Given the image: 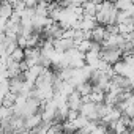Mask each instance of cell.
Wrapping results in <instances>:
<instances>
[{"label":"cell","mask_w":134,"mask_h":134,"mask_svg":"<svg viewBox=\"0 0 134 134\" xmlns=\"http://www.w3.org/2000/svg\"><path fill=\"white\" fill-rule=\"evenodd\" d=\"M88 134H110V131H109V126L107 125H104V123H98Z\"/></svg>","instance_id":"7c38bea8"},{"label":"cell","mask_w":134,"mask_h":134,"mask_svg":"<svg viewBox=\"0 0 134 134\" xmlns=\"http://www.w3.org/2000/svg\"><path fill=\"white\" fill-rule=\"evenodd\" d=\"M66 104H68V107L71 110H79L81 106H82V96L79 95V92L74 88V92L71 95H68V98H66Z\"/></svg>","instance_id":"52a82bcc"},{"label":"cell","mask_w":134,"mask_h":134,"mask_svg":"<svg viewBox=\"0 0 134 134\" xmlns=\"http://www.w3.org/2000/svg\"><path fill=\"white\" fill-rule=\"evenodd\" d=\"M96 25H98V22H96L95 16H82V19L77 22L76 29H79L82 32H92Z\"/></svg>","instance_id":"8992f818"},{"label":"cell","mask_w":134,"mask_h":134,"mask_svg":"<svg viewBox=\"0 0 134 134\" xmlns=\"http://www.w3.org/2000/svg\"><path fill=\"white\" fill-rule=\"evenodd\" d=\"M43 125V118H41V112H36V114H32L29 117L24 118V129H29V131H33L36 129L38 126Z\"/></svg>","instance_id":"277c9868"},{"label":"cell","mask_w":134,"mask_h":134,"mask_svg":"<svg viewBox=\"0 0 134 134\" xmlns=\"http://www.w3.org/2000/svg\"><path fill=\"white\" fill-rule=\"evenodd\" d=\"M114 3L118 11H129L134 5V0H114Z\"/></svg>","instance_id":"30bf717a"},{"label":"cell","mask_w":134,"mask_h":134,"mask_svg":"<svg viewBox=\"0 0 134 134\" xmlns=\"http://www.w3.org/2000/svg\"><path fill=\"white\" fill-rule=\"evenodd\" d=\"M121 58H123V51L120 47H112V49H103L101 51V60H104L109 65H114Z\"/></svg>","instance_id":"3957f363"},{"label":"cell","mask_w":134,"mask_h":134,"mask_svg":"<svg viewBox=\"0 0 134 134\" xmlns=\"http://www.w3.org/2000/svg\"><path fill=\"white\" fill-rule=\"evenodd\" d=\"M76 90L79 92V95H81V96H88V95L92 93V90H93V85H92V82L88 81V82L79 84V85L76 87Z\"/></svg>","instance_id":"8fae6325"},{"label":"cell","mask_w":134,"mask_h":134,"mask_svg":"<svg viewBox=\"0 0 134 134\" xmlns=\"http://www.w3.org/2000/svg\"><path fill=\"white\" fill-rule=\"evenodd\" d=\"M99 104L93 103V101H84L81 109H79V114L87 117L88 120H98L99 121Z\"/></svg>","instance_id":"7a4b0ae2"},{"label":"cell","mask_w":134,"mask_h":134,"mask_svg":"<svg viewBox=\"0 0 134 134\" xmlns=\"http://www.w3.org/2000/svg\"><path fill=\"white\" fill-rule=\"evenodd\" d=\"M107 35V30H106V25H96L92 32H90V40L95 41V43H101Z\"/></svg>","instance_id":"ba28073f"},{"label":"cell","mask_w":134,"mask_h":134,"mask_svg":"<svg viewBox=\"0 0 134 134\" xmlns=\"http://www.w3.org/2000/svg\"><path fill=\"white\" fill-rule=\"evenodd\" d=\"M52 43H54L55 51H58V52H66V51H70V49H73L76 46V41L74 40H71V38H63V36L54 40Z\"/></svg>","instance_id":"5b68a950"},{"label":"cell","mask_w":134,"mask_h":134,"mask_svg":"<svg viewBox=\"0 0 134 134\" xmlns=\"http://www.w3.org/2000/svg\"><path fill=\"white\" fill-rule=\"evenodd\" d=\"M117 27H118V33L120 35H131L134 32V21L128 19V21H125L121 24H117Z\"/></svg>","instance_id":"9c48e42d"},{"label":"cell","mask_w":134,"mask_h":134,"mask_svg":"<svg viewBox=\"0 0 134 134\" xmlns=\"http://www.w3.org/2000/svg\"><path fill=\"white\" fill-rule=\"evenodd\" d=\"M117 14L118 10L115 8V3L112 0H103L96 5V13H95V19L99 25H110L115 24L117 21Z\"/></svg>","instance_id":"6da1fadb"}]
</instances>
